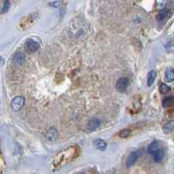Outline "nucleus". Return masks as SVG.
Instances as JSON below:
<instances>
[{
    "mask_svg": "<svg viewBox=\"0 0 174 174\" xmlns=\"http://www.w3.org/2000/svg\"><path fill=\"white\" fill-rule=\"evenodd\" d=\"M38 48H39V44L37 41H35L31 39H27L24 43V49L28 53H34Z\"/></svg>",
    "mask_w": 174,
    "mask_h": 174,
    "instance_id": "obj_1",
    "label": "nucleus"
},
{
    "mask_svg": "<svg viewBox=\"0 0 174 174\" xmlns=\"http://www.w3.org/2000/svg\"><path fill=\"white\" fill-rule=\"evenodd\" d=\"M129 85V80L126 77H121L116 83V89L118 92H124Z\"/></svg>",
    "mask_w": 174,
    "mask_h": 174,
    "instance_id": "obj_2",
    "label": "nucleus"
},
{
    "mask_svg": "<svg viewBox=\"0 0 174 174\" xmlns=\"http://www.w3.org/2000/svg\"><path fill=\"white\" fill-rule=\"evenodd\" d=\"M24 104V97H22V96H17L12 102V108L15 111H18V110H20L23 108Z\"/></svg>",
    "mask_w": 174,
    "mask_h": 174,
    "instance_id": "obj_3",
    "label": "nucleus"
},
{
    "mask_svg": "<svg viewBox=\"0 0 174 174\" xmlns=\"http://www.w3.org/2000/svg\"><path fill=\"white\" fill-rule=\"evenodd\" d=\"M164 157V151L162 150V149H158V150H157L156 151H154L152 153V159L156 163H158V162L162 161Z\"/></svg>",
    "mask_w": 174,
    "mask_h": 174,
    "instance_id": "obj_4",
    "label": "nucleus"
},
{
    "mask_svg": "<svg viewBox=\"0 0 174 174\" xmlns=\"http://www.w3.org/2000/svg\"><path fill=\"white\" fill-rule=\"evenodd\" d=\"M138 159V154L136 152H132L127 157V160H126V167L127 168H130V166H133L136 161Z\"/></svg>",
    "mask_w": 174,
    "mask_h": 174,
    "instance_id": "obj_5",
    "label": "nucleus"
},
{
    "mask_svg": "<svg viewBox=\"0 0 174 174\" xmlns=\"http://www.w3.org/2000/svg\"><path fill=\"white\" fill-rule=\"evenodd\" d=\"M24 61H25V56L22 53H17L12 58V62L14 64H17V65L23 64L24 62Z\"/></svg>",
    "mask_w": 174,
    "mask_h": 174,
    "instance_id": "obj_6",
    "label": "nucleus"
},
{
    "mask_svg": "<svg viewBox=\"0 0 174 174\" xmlns=\"http://www.w3.org/2000/svg\"><path fill=\"white\" fill-rule=\"evenodd\" d=\"M93 145L96 149L99 150V151H105L106 149V143L103 140V139H100V138H98V139H95L93 141Z\"/></svg>",
    "mask_w": 174,
    "mask_h": 174,
    "instance_id": "obj_7",
    "label": "nucleus"
},
{
    "mask_svg": "<svg viewBox=\"0 0 174 174\" xmlns=\"http://www.w3.org/2000/svg\"><path fill=\"white\" fill-rule=\"evenodd\" d=\"M164 78L166 81H173L174 80V69L172 67H167L164 73Z\"/></svg>",
    "mask_w": 174,
    "mask_h": 174,
    "instance_id": "obj_8",
    "label": "nucleus"
},
{
    "mask_svg": "<svg viewBox=\"0 0 174 174\" xmlns=\"http://www.w3.org/2000/svg\"><path fill=\"white\" fill-rule=\"evenodd\" d=\"M99 124H100L99 120L96 119V118H93L88 122V124H87V129H88L89 130H93V129H97L99 126Z\"/></svg>",
    "mask_w": 174,
    "mask_h": 174,
    "instance_id": "obj_9",
    "label": "nucleus"
},
{
    "mask_svg": "<svg viewBox=\"0 0 174 174\" xmlns=\"http://www.w3.org/2000/svg\"><path fill=\"white\" fill-rule=\"evenodd\" d=\"M173 103H174V97L173 96H167V97L164 98V100L162 102V105L164 108H169Z\"/></svg>",
    "mask_w": 174,
    "mask_h": 174,
    "instance_id": "obj_10",
    "label": "nucleus"
},
{
    "mask_svg": "<svg viewBox=\"0 0 174 174\" xmlns=\"http://www.w3.org/2000/svg\"><path fill=\"white\" fill-rule=\"evenodd\" d=\"M155 78H156V72L154 70L150 71L147 74V85L152 86L155 80Z\"/></svg>",
    "mask_w": 174,
    "mask_h": 174,
    "instance_id": "obj_11",
    "label": "nucleus"
},
{
    "mask_svg": "<svg viewBox=\"0 0 174 174\" xmlns=\"http://www.w3.org/2000/svg\"><path fill=\"white\" fill-rule=\"evenodd\" d=\"M164 131L165 133H170L174 129V121H170L168 122L164 126Z\"/></svg>",
    "mask_w": 174,
    "mask_h": 174,
    "instance_id": "obj_12",
    "label": "nucleus"
},
{
    "mask_svg": "<svg viewBox=\"0 0 174 174\" xmlns=\"http://www.w3.org/2000/svg\"><path fill=\"white\" fill-rule=\"evenodd\" d=\"M157 150H158V141H153L148 147L147 151L150 154H152L154 151H156Z\"/></svg>",
    "mask_w": 174,
    "mask_h": 174,
    "instance_id": "obj_13",
    "label": "nucleus"
},
{
    "mask_svg": "<svg viewBox=\"0 0 174 174\" xmlns=\"http://www.w3.org/2000/svg\"><path fill=\"white\" fill-rule=\"evenodd\" d=\"M57 137V132L55 129H50L48 130V132L46 134V138L49 139V140H54Z\"/></svg>",
    "mask_w": 174,
    "mask_h": 174,
    "instance_id": "obj_14",
    "label": "nucleus"
},
{
    "mask_svg": "<svg viewBox=\"0 0 174 174\" xmlns=\"http://www.w3.org/2000/svg\"><path fill=\"white\" fill-rule=\"evenodd\" d=\"M159 91H160L161 94L165 95V94H167V92L170 91V87H169L168 85L163 83V84H161L160 87H159Z\"/></svg>",
    "mask_w": 174,
    "mask_h": 174,
    "instance_id": "obj_15",
    "label": "nucleus"
},
{
    "mask_svg": "<svg viewBox=\"0 0 174 174\" xmlns=\"http://www.w3.org/2000/svg\"><path fill=\"white\" fill-rule=\"evenodd\" d=\"M167 18H168V16H167V12H166V11H163V12H161L157 16V19H158V21H159V22H162V21L165 20Z\"/></svg>",
    "mask_w": 174,
    "mask_h": 174,
    "instance_id": "obj_16",
    "label": "nucleus"
},
{
    "mask_svg": "<svg viewBox=\"0 0 174 174\" xmlns=\"http://www.w3.org/2000/svg\"><path fill=\"white\" fill-rule=\"evenodd\" d=\"M119 137L122 138H128L130 135V130L128 129H122L121 131L119 132Z\"/></svg>",
    "mask_w": 174,
    "mask_h": 174,
    "instance_id": "obj_17",
    "label": "nucleus"
},
{
    "mask_svg": "<svg viewBox=\"0 0 174 174\" xmlns=\"http://www.w3.org/2000/svg\"><path fill=\"white\" fill-rule=\"evenodd\" d=\"M9 8H10V2L8 1V0H5V2L3 4V8H2V13L7 12Z\"/></svg>",
    "mask_w": 174,
    "mask_h": 174,
    "instance_id": "obj_18",
    "label": "nucleus"
},
{
    "mask_svg": "<svg viewBox=\"0 0 174 174\" xmlns=\"http://www.w3.org/2000/svg\"><path fill=\"white\" fill-rule=\"evenodd\" d=\"M165 48H166L169 52H171V49H170V48H172V49H171V52H172V50H173V52H174V45L171 44V43H169V44H167V45L165 46Z\"/></svg>",
    "mask_w": 174,
    "mask_h": 174,
    "instance_id": "obj_19",
    "label": "nucleus"
},
{
    "mask_svg": "<svg viewBox=\"0 0 174 174\" xmlns=\"http://www.w3.org/2000/svg\"><path fill=\"white\" fill-rule=\"evenodd\" d=\"M60 5H61L60 2H53V3L50 4L51 6H54V7H58V6H60Z\"/></svg>",
    "mask_w": 174,
    "mask_h": 174,
    "instance_id": "obj_20",
    "label": "nucleus"
}]
</instances>
